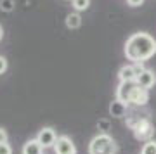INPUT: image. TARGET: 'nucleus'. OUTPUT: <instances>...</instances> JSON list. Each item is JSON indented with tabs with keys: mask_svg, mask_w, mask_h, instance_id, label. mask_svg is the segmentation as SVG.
<instances>
[{
	"mask_svg": "<svg viewBox=\"0 0 156 154\" xmlns=\"http://www.w3.org/2000/svg\"><path fill=\"white\" fill-rule=\"evenodd\" d=\"M125 57L132 62H144L149 61L156 54V40L149 33L139 31L130 35L125 42Z\"/></svg>",
	"mask_w": 156,
	"mask_h": 154,
	"instance_id": "nucleus-1",
	"label": "nucleus"
},
{
	"mask_svg": "<svg viewBox=\"0 0 156 154\" xmlns=\"http://www.w3.org/2000/svg\"><path fill=\"white\" fill-rule=\"evenodd\" d=\"M116 99L127 106H146L149 100V92L140 88L135 82H120L116 87Z\"/></svg>",
	"mask_w": 156,
	"mask_h": 154,
	"instance_id": "nucleus-2",
	"label": "nucleus"
},
{
	"mask_svg": "<svg viewBox=\"0 0 156 154\" xmlns=\"http://www.w3.org/2000/svg\"><path fill=\"white\" fill-rule=\"evenodd\" d=\"M127 125L132 130H134V135L135 138H139V140H144V142H149L153 140V135H154V127H153V123L147 116H128L127 120Z\"/></svg>",
	"mask_w": 156,
	"mask_h": 154,
	"instance_id": "nucleus-3",
	"label": "nucleus"
},
{
	"mask_svg": "<svg viewBox=\"0 0 156 154\" xmlns=\"http://www.w3.org/2000/svg\"><path fill=\"white\" fill-rule=\"evenodd\" d=\"M118 147L111 135L97 133L89 144V154H116Z\"/></svg>",
	"mask_w": 156,
	"mask_h": 154,
	"instance_id": "nucleus-4",
	"label": "nucleus"
},
{
	"mask_svg": "<svg viewBox=\"0 0 156 154\" xmlns=\"http://www.w3.org/2000/svg\"><path fill=\"white\" fill-rule=\"evenodd\" d=\"M37 140L40 142V145L44 149H49V147H54L57 142V133L54 128L50 127H44L42 130L38 132V135H37Z\"/></svg>",
	"mask_w": 156,
	"mask_h": 154,
	"instance_id": "nucleus-5",
	"label": "nucleus"
},
{
	"mask_svg": "<svg viewBox=\"0 0 156 154\" xmlns=\"http://www.w3.org/2000/svg\"><path fill=\"white\" fill-rule=\"evenodd\" d=\"M54 152L56 154H76V147L73 140L68 135H61L57 137V142L54 145Z\"/></svg>",
	"mask_w": 156,
	"mask_h": 154,
	"instance_id": "nucleus-6",
	"label": "nucleus"
},
{
	"mask_svg": "<svg viewBox=\"0 0 156 154\" xmlns=\"http://www.w3.org/2000/svg\"><path fill=\"white\" fill-rule=\"evenodd\" d=\"M135 83H137L140 88L149 90L151 87H154V83H156V75H154V71L146 68L144 71L140 73V75H137V78H135Z\"/></svg>",
	"mask_w": 156,
	"mask_h": 154,
	"instance_id": "nucleus-7",
	"label": "nucleus"
},
{
	"mask_svg": "<svg viewBox=\"0 0 156 154\" xmlns=\"http://www.w3.org/2000/svg\"><path fill=\"white\" fill-rule=\"evenodd\" d=\"M135 78H137V73H135L134 64H125L120 68V71H118L120 82H135Z\"/></svg>",
	"mask_w": 156,
	"mask_h": 154,
	"instance_id": "nucleus-8",
	"label": "nucleus"
},
{
	"mask_svg": "<svg viewBox=\"0 0 156 154\" xmlns=\"http://www.w3.org/2000/svg\"><path fill=\"white\" fill-rule=\"evenodd\" d=\"M127 111H128V106L123 104L122 100H118V99H115L109 104V114L115 116V118H123L127 114Z\"/></svg>",
	"mask_w": 156,
	"mask_h": 154,
	"instance_id": "nucleus-9",
	"label": "nucleus"
},
{
	"mask_svg": "<svg viewBox=\"0 0 156 154\" xmlns=\"http://www.w3.org/2000/svg\"><path fill=\"white\" fill-rule=\"evenodd\" d=\"M21 154H44V147L40 145L37 138H30L28 142L23 145Z\"/></svg>",
	"mask_w": 156,
	"mask_h": 154,
	"instance_id": "nucleus-10",
	"label": "nucleus"
},
{
	"mask_svg": "<svg viewBox=\"0 0 156 154\" xmlns=\"http://www.w3.org/2000/svg\"><path fill=\"white\" fill-rule=\"evenodd\" d=\"M64 24H66L68 30H78L82 26V16L80 12H69L64 19Z\"/></svg>",
	"mask_w": 156,
	"mask_h": 154,
	"instance_id": "nucleus-11",
	"label": "nucleus"
},
{
	"mask_svg": "<svg viewBox=\"0 0 156 154\" xmlns=\"http://www.w3.org/2000/svg\"><path fill=\"white\" fill-rule=\"evenodd\" d=\"M75 12H83L90 7V0H71Z\"/></svg>",
	"mask_w": 156,
	"mask_h": 154,
	"instance_id": "nucleus-12",
	"label": "nucleus"
},
{
	"mask_svg": "<svg viewBox=\"0 0 156 154\" xmlns=\"http://www.w3.org/2000/svg\"><path fill=\"white\" fill-rule=\"evenodd\" d=\"M16 7L14 0H0V11L2 12H12Z\"/></svg>",
	"mask_w": 156,
	"mask_h": 154,
	"instance_id": "nucleus-13",
	"label": "nucleus"
},
{
	"mask_svg": "<svg viewBox=\"0 0 156 154\" xmlns=\"http://www.w3.org/2000/svg\"><path fill=\"white\" fill-rule=\"evenodd\" d=\"M140 154H156V140H149L142 145Z\"/></svg>",
	"mask_w": 156,
	"mask_h": 154,
	"instance_id": "nucleus-14",
	"label": "nucleus"
},
{
	"mask_svg": "<svg viewBox=\"0 0 156 154\" xmlns=\"http://www.w3.org/2000/svg\"><path fill=\"white\" fill-rule=\"evenodd\" d=\"M0 154H12V147H11V144H9V142L0 144Z\"/></svg>",
	"mask_w": 156,
	"mask_h": 154,
	"instance_id": "nucleus-15",
	"label": "nucleus"
},
{
	"mask_svg": "<svg viewBox=\"0 0 156 154\" xmlns=\"http://www.w3.org/2000/svg\"><path fill=\"white\" fill-rule=\"evenodd\" d=\"M7 68H9V64H7V59L4 57V55H0V75H4V73L7 71Z\"/></svg>",
	"mask_w": 156,
	"mask_h": 154,
	"instance_id": "nucleus-16",
	"label": "nucleus"
},
{
	"mask_svg": "<svg viewBox=\"0 0 156 154\" xmlns=\"http://www.w3.org/2000/svg\"><path fill=\"white\" fill-rule=\"evenodd\" d=\"M127 4L130 7H140L142 4H144V0H127Z\"/></svg>",
	"mask_w": 156,
	"mask_h": 154,
	"instance_id": "nucleus-17",
	"label": "nucleus"
},
{
	"mask_svg": "<svg viewBox=\"0 0 156 154\" xmlns=\"http://www.w3.org/2000/svg\"><path fill=\"white\" fill-rule=\"evenodd\" d=\"M7 142V132L5 128H0V144H5Z\"/></svg>",
	"mask_w": 156,
	"mask_h": 154,
	"instance_id": "nucleus-18",
	"label": "nucleus"
},
{
	"mask_svg": "<svg viewBox=\"0 0 156 154\" xmlns=\"http://www.w3.org/2000/svg\"><path fill=\"white\" fill-rule=\"evenodd\" d=\"M99 128H102V133H106V130L109 128V121H106V120L99 121Z\"/></svg>",
	"mask_w": 156,
	"mask_h": 154,
	"instance_id": "nucleus-19",
	"label": "nucleus"
},
{
	"mask_svg": "<svg viewBox=\"0 0 156 154\" xmlns=\"http://www.w3.org/2000/svg\"><path fill=\"white\" fill-rule=\"evenodd\" d=\"M2 38H4V28L0 26V40H2Z\"/></svg>",
	"mask_w": 156,
	"mask_h": 154,
	"instance_id": "nucleus-20",
	"label": "nucleus"
}]
</instances>
